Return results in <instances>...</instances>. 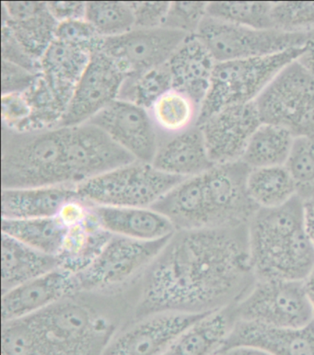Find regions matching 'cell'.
<instances>
[{
    "label": "cell",
    "instance_id": "cb8c5ba5",
    "mask_svg": "<svg viewBox=\"0 0 314 355\" xmlns=\"http://www.w3.org/2000/svg\"><path fill=\"white\" fill-rule=\"evenodd\" d=\"M151 208L165 216L175 231L209 228L203 174L183 180Z\"/></svg>",
    "mask_w": 314,
    "mask_h": 355
},
{
    "label": "cell",
    "instance_id": "74e56055",
    "mask_svg": "<svg viewBox=\"0 0 314 355\" xmlns=\"http://www.w3.org/2000/svg\"><path fill=\"white\" fill-rule=\"evenodd\" d=\"M208 2H171L163 27L196 35L206 16Z\"/></svg>",
    "mask_w": 314,
    "mask_h": 355
},
{
    "label": "cell",
    "instance_id": "9a60e30c",
    "mask_svg": "<svg viewBox=\"0 0 314 355\" xmlns=\"http://www.w3.org/2000/svg\"><path fill=\"white\" fill-rule=\"evenodd\" d=\"M87 123L106 132L138 162L149 164L154 162L160 135L148 110L117 100Z\"/></svg>",
    "mask_w": 314,
    "mask_h": 355
},
{
    "label": "cell",
    "instance_id": "836d02e7",
    "mask_svg": "<svg viewBox=\"0 0 314 355\" xmlns=\"http://www.w3.org/2000/svg\"><path fill=\"white\" fill-rule=\"evenodd\" d=\"M273 3L271 2H210L206 15L229 24L253 29H274Z\"/></svg>",
    "mask_w": 314,
    "mask_h": 355
},
{
    "label": "cell",
    "instance_id": "f6af8a7d",
    "mask_svg": "<svg viewBox=\"0 0 314 355\" xmlns=\"http://www.w3.org/2000/svg\"><path fill=\"white\" fill-rule=\"evenodd\" d=\"M304 230L314 248V198L304 201Z\"/></svg>",
    "mask_w": 314,
    "mask_h": 355
},
{
    "label": "cell",
    "instance_id": "30bf717a",
    "mask_svg": "<svg viewBox=\"0 0 314 355\" xmlns=\"http://www.w3.org/2000/svg\"><path fill=\"white\" fill-rule=\"evenodd\" d=\"M64 128L65 166L69 185L77 186L138 162L106 132L92 123Z\"/></svg>",
    "mask_w": 314,
    "mask_h": 355
},
{
    "label": "cell",
    "instance_id": "f546056e",
    "mask_svg": "<svg viewBox=\"0 0 314 355\" xmlns=\"http://www.w3.org/2000/svg\"><path fill=\"white\" fill-rule=\"evenodd\" d=\"M247 190L259 208L281 207L297 196L295 184L285 166L251 168Z\"/></svg>",
    "mask_w": 314,
    "mask_h": 355
},
{
    "label": "cell",
    "instance_id": "d6a6232c",
    "mask_svg": "<svg viewBox=\"0 0 314 355\" xmlns=\"http://www.w3.org/2000/svg\"><path fill=\"white\" fill-rule=\"evenodd\" d=\"M172 89V75L167 63L142 74L127 76L117 100L149 110L161 95Z\"/></svg>",
    "mask_w": 314,
    "mask_h": 355
},
{
    "label": "cell",
    "instance_id": "681fc988",
    "mask_svg": "<svg viewBox=\"0 0 314 355\" xmlns=\"http://www.w3.org/2000/svg\"><path fill=\"white\" fill-rule=\"evenodd\" d=\"M212 355H226V353H225V352L220 350L219 352H217V353H215L214 354H212Z\"/></svg>",
    "mask_w": 314,
    "mask_h": 355
},
{
    "label": "cell",
    "instance_id": "8fae6325",
    "mask_svg": "<svg viewBox=\"0 0 314 355\" xmlns=\"http://www.w3.org/2000/svg\"><path fill=\"white\" fill-rule=\"evenodd\" d=\"M251 170L240 160L215 165L203 174L209 228L249 225L259 209L248 193Z\"/></svg>",
    "mask_w": 314,
    "mask_h": 355
},
{
    "label": "cell",
    "instance_id": "5bb4252c",
    "mask_svg": "<svg viewBox=\"0 0 314 355\" xmlns=\"http://www.w3.org/2000/svg\"><path fill=\"white\" fill-rule=\"evenodd\" d=\"M126 76L106 53H93L86 71L67 107L59 128H72L89 122L117 101Z\"/></svg>",
    "mask_w": 314,
    "mask_h": 355
},
{
    "label": "cell",
    "instance_id": "5b68a950",
    "mask_svg": "<svg viewBox=\"0 0 314 355\" xmlns=\"http://www.w3.org/2000/svg\"><path fill=\"white\" fill-rule=\"evenodd\" d=\"M183 178L169 175L149 163L135 162L76 186L82 199L98 207H151Z\"/></svg>",
    "mask_w": 314,
    "mask_h": 355
},
{
    "label": "cell",
    "instance_id": "8d00e7d4",
    "mask_svg": "<svg viewBox=\"0 0 314 355\" xmlns=\"http://www.w3.org/2000/svg\"><path fill=\"white\" fill-rule=\"evenodd\" d=\"M274 29L293 33L314 31V2L273 3Z\"/></svg>",
    "mask_w": 314,
    "mask_h": 355
},
{
    "label": "cell",
    "instance_id": "d6986e66",
    "mask_svg": "<svg viewBox=\"0 0 314 355\" xmlns=\"http://www.w3.org/2000/svg\"><path fill=\"white\" fill-rule=\"evenodd\" d=\"M92 55L78 45L55 39L40 61L42 77L65 112Z\"/></svg>",
    "mask_w": 314,
    "mask_h": 355
},
{
    "label": "cell",
    "instance_id": "e0dca14e",
    "mask_svg": "<svg viewBox=\"0 0 314 355\" xmlns=\"http://www.w3.org/2000/svg\"><path fill=\"white\" fill-rule=\"evenodd\" d=\"M78 292L75 273L58 268L2 295V323L30 317Z\"/></svg>",
    "mask_w": 314,
    "mask_h": 355
},
{
    "label": "cell",
    "instance_id": "d590c367",
    "mask_svg": "<svg viewBox=\"0 0 314 355\" xmlns=\"http://www.w3.org/2000/svg\"><path fill=\"white\" fill-rule=\"evenodd\" d=\"M292 178L297 196L314 198V137H296L284 165Z\"/></svg>",
    "mask_w": 314,
    "mask_h": 355
},
{
    "label": "cell",
    "instance_id": "4dcf8cb0",
    "mask_svg": "<svg viewBox=\"0 0 314 355\" xmlns=\"http://www.w3.org/2000/svg\"><path fill=\"white\" fill-rule=\"evenodd\" d=\"M160 133L174 135L196 125L199 107L188 96L172 89L148 110Z\"/></svg>",
    "mask_w": 314,
    "mask_h": 355
},
{
    "label": "cell",
    "instance_id": "60d3db41",
    "mask_svg": "<svg viewBox=\"0 0 314 355\" xmlns=\"http://www.w3.org/2000/svg\"><path fill=\"white\" fill-rule=\"evenodd\" d=\"M1 56L2 60L15 64L29 71L41 73L40 62L35 60L22 46L7 25L1 26Z\"/></svg>",
    "mask_w": 314,
    "mask_h": 355
},
{
    "label": "cell",
    "instance_id": "484cf974",
    "mask_svg": "<svg viewBox=\"0 0 314 355\" xmlns=\"http://www.w3.org/2000/svg\"><path fill=\"white\" fill-rule=\"evenodd\" d=\"M61 268L56 256L45 254L2 234V295Z\"/></svg>",
    "mask_w": 314,
    "mask_h": 355
},
{
    "label": "cell",
    "instance_id": "7dc6e473",
    "mask_svg": "<svg viewBox=\"0 0 314 355\" xmlns=\"http://www.w3.org/2000/svg\"><path fill=\"white\" fill-rule=\"evenodd\" d=\"M225 353L226 355H271L258 348L249 347V346H239V347L229 349Z\"/></svg>",
    "mask_w": 314,
    "mask_h": 355
},
{
    "label": "cell",
    "instance_id": "ac0fdd59",
    "mask_svg": "<svg viewBox=\"0 0 314 355\" xmlns=\"http://www.w3.org/2000/svg\"><path fill=\"white\" fill-rule=\"evenodd\" d=\"M239 346L258 348L271 355H314V321L291 329L237 320L222 351Z\"/></svg>",
    "mask_w": 314,
    "mask_h": 355
},
{
    "label": "cell",
    "instance_id": "ffe728a7",
    "mask_svg": "<svg viewBox=\"0 0 314 355\" xmlns=\"http://www.w3.org/2000/svg\"><path fill=\"white\" fill-rule=\"evenodd\" d=\"M172 89L201 107L210 87L216 61L196 35H189L168 62Z\"/></svg>",
    "mask_w": 314,
    "mask_h": 355
},
{
    "label": "cell",
    "instance_id": "2e32d148",
    "mask_svg": "<svg viewBox=\"0 0 314 355\" xmlns=\"http://www.w3.org/2000/svg\"><path fill=\"white\" fill-rule=\"evenodd\" d=\"M262 125L254 103L228 107L198 125L214 165L242 160L251 137Z\"/></svg>",
    "mask_w": 314,
    "mask_h": 355
},
{
    "label": "cell",
    "instance_id": "e575fe53",
    "mask_svg": "<svg viewBox=\"0 0 314 355\" xmlns=\"http://www.w3.org/2000/svg\"><path fill=\"white\" fill-rule=\"evenodd\" d=\"M85 19L104 38L117 37L135 28L131 2H87Z\"/></svg>",
    "mask_w": 314,
    "mask_h": 355
},
{
    "label": "cell",
    "instance_id": "52a82bcc",
    "mask_svg": "<svg viewBox=\"0 0 314 355\" xmlns=\"http://www.w3.org/2000/svg\"><path fill=\"white\" fill-rule=\"evenodd\" d=\"M262 123L294 137H314V76L298 60L286 67L254 101Z\"/></svg>",
    "mask_w": 314,
    "mask_h": 355
},
{
    "label": "cell",
    "instance_id": "f35d334b",
    "mask_svg": "<svg viewBox=\"0 0 314 355\" xmlns=\"http://www.w3.org/2000/svg\"><path fill=\"white\" fill-rule=\"evenodd\" d=\"M56 39L78 45L94 53L103 48L104 38L86 19H72L58 24Z\"/></svg>",
    "mask_w": 314,
    "mask_h": 355
},
{
    "label": "cell",
    "instance_id": "bcb514c9",
    "mask_svg": "<svg viewBox=\"0 0 314 355\" xmlns=\"http://www.w3.org/2000/svg\"><path fill=\"white\" fill-rule=\"evenodd\" d=\"M298 62L314 76V38L305 44L304 52L298 58Z\"/></svg>",
    "mask_w": 314,
    "mask_h": 355
},
{
    "label": "cell",
    "instance_id": "f907efd6",
    "mask_svg": "<svg viewBox=\"0 0 314 355\" xmlns=\"http://www.w3.org/2000/svg\"><path fill=\"white\" fill-rule=\"evenodd\" d=\"M313 35H314V31H313Z\"/></svg>",
    "mask_w": 314,
    "mask_h": 355
},
{
    "label": "cell",
    "instance_id": "1f68e13d",
    "mask_svg": "<svg viewBox=\"0 0 314 355\" xmlns=\"http://www.w3.org/2000/svg\"><path fill=\"white\" fill-rule=\"evenodd\" d=\"M58 24L48 10L47 2L38 13L19 21H10L2 15V24L10 28L24 50L38 62L55 40Z\"/></svg>",
    "mask_w": 314,
    "mask_h": 355
},
{
    "label": "cell",
    "instance_id": "603a6c76",
    "mask_svg": "<svg viewBox=\"0 0 314 355\" xmlns=\"http://www.w3.org/2000/svg\"><path fill=\"white\" fill-rule=\"evenodd\" d=\"M77 196L74 185L3 189L1 216L3 219L56 218L62 207Z\"/></svg>",
    "mask_w": 314,
    "mask_h": 355
},
{
    "label": "cell",
    "instance_id": "4fadbf2b",
    "mask_svg": "<svg viewBox=\"0 0 314 355\" xmlns=\"http://www.w3.org/2000/svg\"><path fill=\"white\" fill-rule=\"evenodd\" d=\"M205 315L166 311L133 320L113 338L104 355H163Z\"/></svg>",
    "mask_w": 314,
    "mask_h": 355
},
{
    "label": "cell",
    "instance_id": "d4e9b609",
    "mask_svg": "<svg viewBox=\"0 0 314 355\" xmlns=\"http://www.w3.org/2000/svg\"><path fill=\"white\" fill-rule=\"evenodd\" d=\"M237 322L234 306L209 313L189 327L163 355H212L222 350Z\"/></svg>",
    "mask_w": 314,
    "mask_h": 355
},
{
    "label": "cell",
    "instance_id": "8992f818",
    "mask_svg": "<svg viewBox=\"0 0 314 355\" xmlns=\"http://www.w3.org/2000/svg\"><path fill=\"white\" fill-rule=\"evenodd\" d=\"M170 238L140 241L113 235L95 260L76 273L79 292L107 295L126 292L148 269Z\"/></svg>",
    "mask_w": 314,
    "mask_h": 355
},
{
    "label": "cell",
    "instance_id": "c3c4849f",
    "mask_svg": "<svg viewBox=\"0 0 314 355\" xmlns=\"http://www.w3.org/2000/svg\"><path fill=\"white\" fill-rule=\"evenodd\" d=\"M304 289L306 292L308 300H309L310 305L312 306V311L314 318V267L312 272L309 273L306 279L304 281Z\"/></svg>",
    "mask_w": 314,
    "mask_h": 355
},
{
    "label": "cell",
    "instance_id": "4316f807",
    "mask_svg": "<svg viewBox=\"0 0 314 355\" xmlns=\"http://www.w3.org/2000/svg\"><path fill=\"white\" fill-rule=\"evenodd\" d=\"M112 236L99 224L93 207L92 215L86 222L67 228L58 256L61 268L75 275L82 272L100 254Z\"/></svg>",
    "mask_w": 314,
    "mask_h": 355
},
{
    "label": "cell",
    "instance_id": "ab89813d",
    "mask_svg": "<svg viewBox=\"0 0 314 355\" xmlns=\"http://www.w3.org/2000/svg\"><path fill=\"white\" fill-rule=\"evenodd\" d=\"M30 116L29 104L24 92L2 96V126L13 130L24 132Z\"/></svg>",
    "mask_w": 314,
    "mask_h": 355
},
{
    "label": "cell",
    "instance_id": "277c9868",
    "mask_svg": "<svg viewBox=\"0 0 314 355\" xmlns=\"http://www.w3.org/2000/svg\"><path fill=\"white\" fill-rule=\"evenodd\" d=\"M304 50L305 45L275 55L216 63L197 125L228 107L254 103L286 67L298 60Z\"/></svg>",
    "mask_w": 314,
    "mask_h": 355
},
{
    "label": "cell",
    "instance_id": "7402d4cb",
    "mask_svg": "<svg viewBox=\"0 0 314 355\" xmlns=\"http://www.w3.org/2000/svg\"><path fill=\"white\" fill-rule=\"evenodd\" d=\"M99 224L114 236L140 241H156L175 232L172 223L151 207H111L94 205Z\"/></svg>",
    "mask_w": 314,
    "mask_h": 355
},
{
    "label": "cell",
    "instance_id": "3957f363",
    "mask_svg": "<svg viewBox=\"0 0 314 355\" xmlns=\"http://www.w3.org/2000/svg\"><path fill=\"white\" fill-rule=\"evenodd\" d=\"M1 187L69 185L65 166V128L19 132L1 129Z\"/></svg>",
    "mask_w": 314,
    "mask_h": 355
},
{
    "label": "cell",
    "instance_id": "b9f144b4",
    "mask_svg": "<svg viewBox=\"0 0 314 355\" xmlns=\"http://www.w3.org/2000/svg\"><path fill=\"white\" fill-rule=\"evenodd\" d=\"M40 74H35L10 62L1 61V93L3 95L24 92Z\"/></svg>",
    "mask_w": 314,
    "mask_h": 355
},
{
    "label": "cell",
    "instance_id": "f1b7e54d",
    "mask_svg": "<svg viewBox=\"0 0 314 355\" xmlns=\"http://www.w3.org/2000/svg\"><path fill=\"white\" fill-rule=\"evenodd\" d=\"M294 140V135L285 128L262 123L251 137L242 162L251 168L284 166Z\"/></svg>",
    "mask_w": 314,
    "mask_h": 355
},
{
    "label": "cell",
    "instance_id": "ba28073f",
    "mask_svg": "<svg viewBox=\"0 0 314 355\" xmlns=\"http://www.w3.org/2000/svg\"><path fill=\"white\" fill-rule=\"evenodd\" d=\"M216 63L260 58L304 46L313 33L258 30L229 24L206 15L196 33Z\"/></svg>",
    "mask_w": 314,
    "mask_h": 355
},
{
    "label": "cell",
    "instance_id": "ee69618b",
    "mask_svg": "<svg viewBox=\"0 0 314 355\" xmlns=\"http://www.w3.org/2000/svg\"><path fill=\"white\" fill-rule=\"evenodd\" d=\"M87 2H47L48 10L60 22L85 19Z\"/></svg>",
    "mask_w": 314,
    "mask_h": 355
},
{
    "label": "cell",
    "instance_id": "7bdbcfd3",
    "mask_svg": "<svg viewBox=\"0 0 314 355\" xmlns=\"http://www.w3.org/2000/svg\"><path fill=\"white\" fill-rule=\"evenodd\" d=\"M135 28L154 29L163 27L171 2H131Z\"/></svg>",
    "mask_w": 314,
    "mask_h": 355
},
{
    "label": "cell",
    "instance_id": "7a4b0ae2",
    "mask_svg": "<svg viewBox=\"0 0 314 355\" xmlns=\"http://www.w3.org/2000/svg\"><path fill=\"white\" fill-rule=\"evenodd\" d=\"M249 250L257 281H304L314 267V248L304 225L299 196L281 207L259 208L248 225Z\"/></svg>",
    "mask_w": 314,
    "mask_h": 355
},
{
    "label": "cell",
    "instance_id": "7c38bea8",
    "mask_svg": "<svg viewBox=\"0 0 314 355\" xmlns=\"http://www.w3.org/2000/svg\"><path fill=\"white\" fill-rule=\"evenodd\" d=\"M189 35L165 27L134 28L117 37L104 38L101 52L126 76L140 75L168 63Z\"/></svg>",
    "mask_w": 314,
    "mask_h": 355
},
{
    "label": "cell",
    "instance_id": "9c48e42d",
    "mask_svg": "<svg viewBox=\"0 0 314 355\" xmlns=\"http://www.w3.org/2000/svg\"><path fill=\"white\" fill-rule=\"evenodd\" d=\"M234 311L237 320L277 328H302L314 321L304 281H256Z\"/></svg>",
    "mask_w": 314,
    "mask_h": 355
},
{
    "label": "cell",
    "instance_id": "83f0119b",
    "mask_svg": "<svg viewBox=\"0 0 314 355\" xmlns=\"http://www.w3.org/2000/svg\"><path fill=\"white\" fill-rule=\"evenodd\" d=\"M1 232L45 254L58 257L67 227L58 218L3 219Z\"/></svg>",
    "mask_w": 314,
    "mask_h": 355
},
{
    "label": "cell",
    "instance_id": "44dd1931",
    "mask_svg": "<svg viewBox=\"0 0 314 355\" xmlns=\"http://www.w3.org/2000/svg\"><path fill=\"white\" fill-rule=\"evenodd\" d=\"M152 166L169 175L183 178L199 176L214 167L199 126L160 140Z\"/></svg>",
    "mask_w": 314,
    "mask_h": 355
},
{
    "label": "cell",
    "instance_id": "6da1fadb",
    "mask_svg": "<svg viewBox=\"0 0 314 355\" xmlns=\"http://www.w3.org/2000/svg\"><path fill=\"white\" fill-rule=\"evenodd\" d=\"M256 281L248 225L175 231L130 287L131 321L158 312L200 315L236 306Z\"/></svg>",
    "mask_w": 314,
    "mask_h": 355
}]
</instances>
